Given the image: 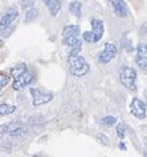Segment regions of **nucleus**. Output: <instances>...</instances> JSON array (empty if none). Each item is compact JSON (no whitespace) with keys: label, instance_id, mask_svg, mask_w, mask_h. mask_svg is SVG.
Here are the masks:
<instances>
[{"label":"nucleus","instance_id":"obj_1","mask_svg":"<svg viewBox=\"0 0 147 157\" xmlns=\"http://www.w3.org/2000/svg\"><path fill=\"white\" fill-rule=\"evenodd\" d=\"M68 63H69V71L73 76L76 77H81L85 76L89 72V64L85 61V59L82 56L77 55H69L68 57Z\"/></svg>","mask_w":147,"mask_h":157},{"label":"nucleus","instance_id":"obj_2","mask_svg":"<svg viewBox=\"0 0 147 157\" xmlns=\"http://www.w3.org/2000/svg\"><path fill=\"white\" fill-rule=\"evenodd\" d=\"M119 78H121V83L125 85L127 89L135 91V80H137V72L135 69L130 68V67H123L121 73H119Z\"/></svg>","mask_w":147,"mask_h":157},{"label":"nucleus","instance_id":"obj_3","mask_svg":"<svg viewBox=\"0 0 147 157\" xmlns=\"http://www.w3.org/2000/svg\"><path fill=\"white\" fill-rule=\"evenodd\" d=\"M130 112L133 113L135 117H138V119H146V115H147L146 103L139 99H134L130 105Z\"/></svg>","mask_w":147,"mask_h":157},{"label":"nucleus","instance_id":"obj_4","mask_svg":"<svg viewBox=\"0 0 147 157\" xmlns=\"http://www.w3.org/2000/svg\"><path fill=\"white\" fill-rule=\"evenodd\" d=\"M115 55H117V47H115L113 43H106L103 51L99 53L98 60L103 63V64H106V63H109L110 60H113L115 57Z\"/></svg>","mask_w":147,"mask_h":157},{"label":"nucleus","instance_id":"obj_5","mask_svg":"<svg viewBox=\"0 0 147 157\" xmlns=\"http://www.w3.org/2000/svg\"><path fill=\"white\" fill-rule=\"evenodd\" d=\"M29 91H30V95L33 96V105H34V107L46 104V103H49V101L53 99L52 93H42V92H40L36 88H30Z\"/></svg>","mask_w":147,"mask_h":157},{"label":"nucleus","instance_id":"obj_6","mask_svg":"<svg viewBox=\"0 0 147 157\" xmlns=\"http://www.w3.org/2000/svg\"><path fill=\"white\" fill-rule=\"evenodd\" d=\"M32 80H33V75L27 71V72L21 73L20 76L15 77V81H13L12 87H13L15 91H20V89H23L25 85H28L29 83H32Z\"/></svg>","mask_w":147,"mask_h":157},{"label":"nucleus","instance_id":"obj_7","mask_svg":"<svg viewBox=\"0 0 147 157\" xmlns=\"http://www.w3.org/2000/svg\"><path fill=\"white\" fill-rule=\"evenodd\" d=\"M91 33L93 37H94V43L99 41L103 35V21L98 20V19H93L91 20Z\"/></svg>","mask_w":147,"mask_h":157},{"label":"nucleus","instance_id":"obj_8","mask_svg":"<svg viewBox=\"0 0 147 157\" xmlns=\"http://www.w3.org/2000/svg\"><path fill=\"white\" fill-rule=\"evenodd\" d=\"M17 10L16 8H9L8 12H7L4 16L2 17V20H0V29L5 28V27H9L11 24L13 23V20L17 17Z\"/></svg>","mask_w":147,"mask_h":157},{"label":"nucleus","instance_id":"obj_9","mask_svg":"<svg viewBox=\"0 0 147 157\" xmlns=\"http://www.w3.org/2000/svg\"><path fill=\"white\" fill-rule=\"evenodd\" d=\"M146 55H147L146 44L142 43V44H139L138 48H137V63L143 71H146V60H147Z\"/></svg>","mask_w":147,"mask_h":157},{"label":"nucleus","instance_id":"obj_10","mask_svg":"<svg viewBox=\"0 0 147 157\" xmlns=\"http://www.w3.org/2000/svg\"><path fill=\"white\" fill-rule=\"evenodd\" d=\"M110 4L113 6L114 8V12L117 16L119 17H126L127 16V8L125 6V3L122 2V0H109Z\"/></svg>","mask_w":147,"mask_h":157},{"label":"nucleus","instance_id":"obj_11","mask_svg":"<svg viewBox=\"0 0 147 157\" xmlns=\"http://www.w3.org/2000/svg\"><path fill=\"white\" fill-rule=\"evenodd\" d=\"M44 3L52 16H57V15H59L60 10H61V3L59 0H44Z\"/></svg>","mask_w":147,"mask_h":157},{"label":"nucleus","instance_id":"obj_12","mask_svg":"<svg viewBox=\"0 0 147 157\" xmlns=\"http://www.w3.org/2000/svg\"><path fill=\"white\" fill-rule=\"evenodd\" d=\"M80 33V27L78 25H66L63 31V36L68 37V36H74V35Z\"/></svg>","mask_w":147,"mask_h":157},{"label":"nucleus","instance_id":"obj_13","mask_svg":"<svg viewBox=\"0 0 147 157\" xmlns=\"http://www.w3.org/2000/svg\"><path fill=\"white\" fill-rule=\"evenodd\" d=\"M27 71H28V68H27L25 64H19V65L15 67V68L11 69V75H12L13 77H17V76H20L21 73L27 72Z\"/></svg>","mask_w":147,"mask_h":157},{"label":"nucleus","instance_id":"obj_14","mask_svg":"<svg viewBox=\"0 0 147 157\" xmlns=\"http://www.w3.org/2000/svg\"><path fill=\"white\" fill-rule=\"evenodd\" d=\"M16 107L13 105H8V104H0V116H5V115H11L15 112Z\"/></svg>","mask_w":147,"mask_h":157},{"label":"nucleus","instance_id":"obj_15","mask_svg":"<svg viewBox=\"0 0 147 157\" xmlns=\"http://www.w3.org/2000/svg\"><path fill=\"white\" fill-rule=\"evenodd\" d=\"M37 13H38V11L36 8H30L28 10L25 12V23H30V21H33L34 19L37 17Z\"/></svg>","mask_w":147,"mask_h":157},{"label":"nucleus","instance_id":"obj_16","mask_svg":"<svg viewBox=\"0 0 147 157\" xmlns=\"http://www.w3.org/2000/svg\"><path fill=\"white\" fill-rule=\"evenodd\" d=\"M81 7H82V4H81L80 2H73L70 4V7H69V10H70V12L73 15L80 16V15H81Z\"/></svg>","mask_w":147,"mask_h":157},{"label":"nucleus","instance_id":"obj_17","mask_svg":"<svg viewBox=\"0 0 147 157\" xmlns=\"http://www.w3.org/2000/svg\"><path fill=\"white\" fill-rule=\"evenodd\" d=\"M117 135H118L119 139H123V137H125V135H126V125L123 124V123L118 124V127H117Z\"/></svg>","mask_w":147,"mask_h":157},{"label":"nucleus","instance_id":"obj_18","mask_svg":"<svg viewBox=\"0 0 147 157\" xmlns=\"http://www.w3.org/2000/svg\"><path fill=\"white\" fill-rule=\"evenodd\" d=\"M25 132V129L24 128H21V127H17V125H15V129L13 131H9V135L12 136V137H16L19 135H21V133H24Z\"/></svg>","mask_w":147,"mask_h":157},{"label":"nucleus","instance_id":"obj_19","mask_svg":"<svg viewBox=\"0 0 147 157\" xmlns=\"http://www.w3.org/2000/svg\"><path fill=\"white\" fill-rule=\"evenodd\" d=\"M9 127H11V123H7L4 125H0V137H3L7 132L9 131Z\"/></svg>","mask_w":147,"mask_h":157},{"label":"nucleus","instance_id":"obj_20","mask_svg":"<svg viewBox=\"0 0 147 157\" xmlns=\"http://www.w3.org/2000/svg\"><path fill=\"white\" fill-rule=\"evenodd\" d=\"M82 37H84V40L85 41H88V43H94V37H93V33H91V31L90 32H85L84 35H82Z\"/></svg>","mask_w":147,"mask_h":157},{"label":"nucleus","instance_id":"obj_21","mask_svg":"<svg viewBox=\"0 0 147 157\" xmlns=\"http://www.w3.org/2000/svg\"><path fill=\"white\" fill-rule=\"evenodd\" d=\"M115 117H113V116H107V117H105V119L102 120V123L105 124V125H114L115 124Z\"/></svg>","mask_w":147,"mask_h":157},{"label":"nucleus","instance_id":"obj_22","mask_svg":"<svg viewBox=\"0 0 147 157\" xmlns=\"http://www.w3.org/2000/svg\"><path fill=\"white\" fill-rule=\"evenodd\" d=\"M7 83H8V77H7V75L0 73V89H2L3 87H5Z\"/></svg>","mask_w":147,"mask_h":157},{"label":"nucleus","instance_id":"obj_23","mask_svg":"<svg viewBox=\"0 0 147 157\" xmlns=\"http://www.w3.org/2000/svg\"><path fill=\"white\" fill-rule=\"evenodd\" d=\"M97 139L101 140V143L103 145H109V140H107V137L105 135H98V136H97Z\"/></svg>","mask_w":147,"mask_h":157},{"label":"nucleus","instance_id":"obj_24","mask_svg":"<svg viewBox=\"0 0 147 157\" xmlns=\"http://www.w3.org/2000/svg\"><path fill=\"white\" fill-rule=\"evenodd\" d=\"M12 29H13L12 27H11V28H7V27H5V28H3V29H2V32H3V35L5 33V36H8V35L12 32Z\"/></svg>","mask_w":147,"mask_h":157},{"label":"nucleus","instance_id":"obj_25","mask_svg":"<svg viewBox=\"0 0 147 157\" xmlns=\"http://www.w3.org/2000/svg\"><path fill=\"white\" fill-rule=\"evenodd\" d=\"M119 148H121L122 151H126V145L123 144V143H121V144H119Z\"/></svg>","mask_w":147,"mask_h":157},{"label":"nucleus","instance_id":"obj_26","mask_svg":"<svg viewBox=\"0 0 147 157\" xmlns=\"http://www.w3.org/2000/svg\"><path fill=\"white\" fill-rule=\"evenodd\" d=\"M2 45H3V41H2V40H0V47H2Z\"/></svg>","mask_w":147,"mask_h":157}]
</instances>
